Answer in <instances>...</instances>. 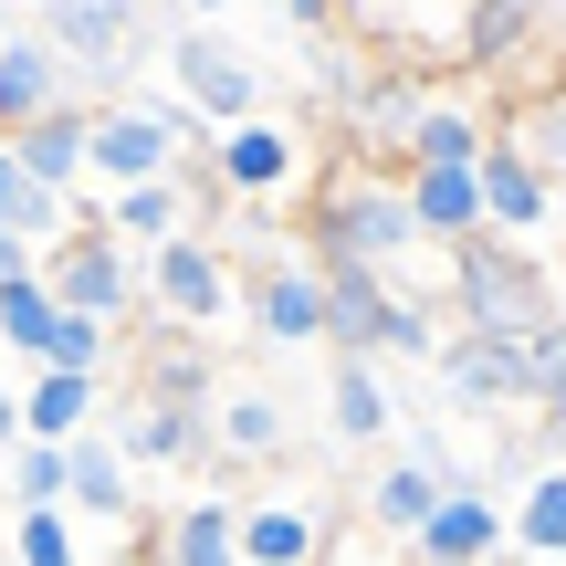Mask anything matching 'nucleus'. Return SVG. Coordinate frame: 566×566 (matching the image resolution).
Returning <instances> with one entry per match:
<instances>
[{"instance_id": "b1692460", "label": "nucleus", "mask_w": 566, "mask_h": 566, "mask_svg": "<svg viewBox=\"0 0 566 566\" xmlns=\"http://www.w3.org/2000/svg\"><path fill=\"white\" fill-rule=\"evenodd\" d=\"M21 430H42V441L95 430V367H42V378L21 388Z\"/></svg>"}, {"instance_id": "c756f323", "label": "nucleus", "mask_w": 566, "mask_h": 566, "mask_svg": "<svg viewBox=\"0 0 566 566\" xmlns=\"http://www.w3.org/2000/svg\"><path fill=\"white\" fill-rule=\"evenodd\" d=\"M158 325H168V315H158ZM147 388H158V399H189V409L221 399V378H210V357H200V325H168V346H158V367H147Z\"/></svg>"}, {"instance_id": "6e6552de", "label": "nucleus", "mask_w": 566, "mask_h": 566, "mask_svg": "<svg viewBox=\"0 0 566 566\" xmlns=\"http://www.w3.org/2000/svg\"><path fill=\"white\" fill-rule=\"evenodd\" d=\"M158 168H189V137L147 95H105L95 105V179L126 189V179H158Z\"/></svg>"}, {"instance_id": "6ab92c4d", "label": "nucleus", "mask_w": 566, "mask_h": 566, "mask_svg": "<svg viewBox=\"0 0 566 566\" xmlns=\"http://www.w3.org/2000/svg\"><path fill=\"white\" fill-rule=\"evenodd\" d=\"M63 462H74V493H63L74 514L116 525V514L137 504V483H126V441H116V430H74V441H63Z\"/></svg>"}, {"instance_id": "a211bd4d", "label": "nucleus", "mask_w": 566, "mask_h": 566, "mask_svg": "<svg viewBox=\"0 0 566 566\" xmlns=\"http://www.w3.org/2000/svg\"><path fill=\"white\" fill-rule=\"evenodd\" d=\"M441 493H451L441 451H409V462H388L378 483H367V525H378V535H399V546H409V535H420V514L441 504Z\"/></svg>"}, {"instance_id": "72a5a7b5", "label": "nucleus", "mask_w": 566, "mask_h": 566, "mask_svg": "<svg viewBox=\"0 0 566 566\" xmlns=\"http://www.w3.org/2000/svg\"><path fill=\"white\" fill-rule=\"evenodd\" d=\"M42 367H95L105 378V315H74V304H63L53 336H42Z\"/></svg>"}, {"instance_id": "4468645a", "label": "nucleus", "mask_w": 566, "mask_h": 566, "mask_svg": "<svg viewBox=\"0 0 566 566\" xmlns=\"http://www.w3.org/2000/svg\"><path fill=\"white\" fill-rule=\"evenodd\" d=\"M53 105H74V63L53 53V32H11L0 42V137L53 116Z\"/></svg>"}, {"instance_id": "f3484780", "label": "nucleus", "mask_w": 566, "mask_h": 566, "mask_svg": "<svg viewBox=\"0 0 566 566\" xmlns=\"http://www.w3.org/2000/svg\"><path fill=\"white\" fill-rule=\"evenodd\" d=\"M158 566H242V504H221V493L179 504L158 525Z\"/></svg>"}, {"instance_id": "473e14b6", "label": "nucleus", "mask_w": 566, "mask_h": 566, "mask_svg": "<svg viewBox=\"0 0 566 566\" xmlns=\"http://www.w3.org/2000/svg\"><path fill=\"white\" fill-rule=\"evenodd\" d=\"M11 566H84L74 504H21V514H11Z\"/></svg>"}, {"instance_id": "9b49d317", "label": "nucleus", "mask_w": 566, "mask_h": 566, "mask_svg": "<svg viewBox=\"0 0 566 566\" xmlns=\"http://www.w3.org/2000/svg\"><path fill=\"white\" fill-rule=\"evenodd\" d=\"M242 315L263 346H325V263L304 252V263H263L242 283Z\"/></svg>"}, {"instance_id": "7ed1b4c3", "label": "nucleus", "mask_w": 566, "mask_h": 566, "mask_svg": "<svg viewBox=\"0 0 566 566\" xmlns=\"http://www.w3.org/2000/svg\"><path fill=\"white\" fill-rule=\"evenodd\" d=\"M42 283H53L74 315H105V325L147 304V273H137V252H126V231L105 221V200H74V231L42 242Z\"/></svg>"}, {"instance_id": "4be33fe9", "label": "nucleus", "mask_w": 566, "mask_h": 566, "mask_svg": "<svg viewBox=\"0 0 566 566\" xmlns=\"http://www.w3.org/2000/svg\"><path fill=\"white\" fill-rule=\"evenodd\" d=\"M493 147V126L472 116V105H451V95H420V116H409V147H399V168H420V158H441V168H472Z\"/></svg>"}, {"instance_id": "c85d7f7f", "label": "nucleus", "mask_w": 566, "mask_h": 566, "mask_svg": "<svg viewBox=\"0 0 566 566\" xmlns=\"http://www.w3.org/2000/svg\"><path fill=\"white\" fill-rule=\"evenodd\" d=\"M525 409L546 430H566V315H535L525 325Z\"/></svg>"}, {"instance_id": "f704fd0d", "label": "nucleus", "mask_w": 566, "mask_h": 566, "mask_svg": "<svg viewBox=\"0 0 566 566\" xmlns=\"http://www.w3.org/2000/svg\"><path fill=\"white\" fill-rule=\"evenodd\" d=\"M514 137L535 147V168H546V179H566V95H556V105H546L535 126H514Z\"/></svg>"}, {"instance_id": "20e7f679", "label": "nucleus", "mask_w": 566, "mask_h": 566, "mask_svg": "<svg viewBox=\"0 0 566 566\" xmlns=\"http://www.w3.org/2000/svg\"><path fill=\"white\" fill-rule=\"evenodd\" d=\"M32 11L53 53L74 63V84H95V95H116L126 63H147V0H32Z\"/></svg>"}, {"instance_id": "f8f14e48", "label": "nucleus", "mask_w": 566, "mask_h": 566, "mask_svg": "<svg viewBox=\"0 0 566 566\" xmlns=\"http://www.w3.org/2000/svg\"><path fill=\"white\" fill-rule=\"evenodd\" d=\"M388 325H399V294L378 263H325V346L336 357H378Z\"/></svg>"}, {"instance_id": "a19ab883", "label": "nucleus", "mask_w": 566, "mask_h": 566, "mask_svg": "<svg viewBox=\"0 0 566 566\" xmlns=\"http://www.w3.org/2000/svg\"><path fill=\"white\" fill-rule=\"evenodd\" d=\"M0 42H11V11H0Z\"/></svg>"}, {"instance_id": "423d86ee", "label": "nucleus", "mask_w": 566, "mask_h": 566, "mask_svg": "<svg viewBox=\"0 0 566 566\" xmlns=\"http://www.w3.org/2000/svg\"><path fill=\"white\" fill-rule=\"evenodd\" d=\"M147 304H158L168 325H221L231 304H242V283H231V263L200 242V231H168V242H147Z\"/></svg>"}, {"instance_id": "1a4fd4ad", "label": "nucleus", "mask_w": 566, "mask_h": 566, "mask_svg": "<svg viewBox=\"0 0 566 566\" xmlns=\"http://www.w3.org/2000/svg\"><path fill=\"white\" fill-rule=\"evenodd\" d=\"M441 388L451 409H472V420H493V409H525V336H483V325H462V336H441Z\"/></svg>"}, {"instance_id": "ddd939ff", "label": "nucleus", "mask_w": 566, "mask_h": 566, "mask_svg": "<svg viewBox=\"0 0 566 566\" xmlns=\"http://www.w3.org/2000/svg\"><path fill=\"white\" fill-rule=\"evenodd\" d=\"M472 168H483V221H493V231H546V221H556V179L535 168V147L514 137V126H504Z\"/></svg>"}, {"instance_id": "dca6fc26", "label": "nucleus", "mask_w": 566, "mask_h": 566, "mask_svg": "<svg viewBox=\"0 0 566 566\" xmlns=\"http://www.w3.org/2000/svg\"><path fill=\"white\" fill-rule=\"evenodd\" d=\"M409 179V210H420V242H462V231H483V168H441V158H420V168H399Z\"/></svg>"}, {"instance_id": "58836bf2", "label": "nucleus", "mask_w": 566, "mask_h": 566, "mask_svg": "<svg viewBox=\"0 0 566 566\" xmlns=\"http://www.w3.org/2000/svg\"><path fill=\"white\" fill-rule=\"evenodd\" d=\"M179 11H189V21H210V11H231V0H179Z\"/></svg>"}, {"instance_id": "cd10ccee", "label": "nucleus", "mask_w": 566, "mask_h": 566, "mask_svg": "<svg viewBox=\"0 0 566 566\" xmlns=\"http://www.w3.org/2000/svg\"><path fill=\"white\" fill-rule=\"evenodd\" d=\"M514 546L525 556H566V462L514 483Z\"/></svg>"}, {"instance_id": "4c0bfd02", "label": "nucleus", "mask_w": 566, "mask_h": 566, "mask_svg": "<svg viewBox=\"0 0 566 566\" xmlns=\"http://www.w3.org/2000/svg\"><path fill=\"white\" fill-rule=\"evenodd\" d=\"M11 441H21V399L0 388V451H11Z\"/></svg>"}, {"instance_id": "2eb2a0df", "label": "nucleus", "mask_w": 566, "mask_h": 566, "mask_svg": "<svg viewBox=\"0 0 566 566\" xmlns=\"http://www.w3.org/2000/svg\"><path fill=\"white\" fill-rule=\"evenodd\" d=\"M11 158L32 168L42 189H74L84 200V168H95V116H84V95L53 105V116H32V126H11Z\"/></svg>"}, {"instance_id": "f257e3e1", "label": "nucleus", "mask_w": 566, "mask_h": 566, "mask_svg": "<svg viewBox=\"0 0 566 566\" xmlns=\"http://www.w3.org/2000/svg\"><path fill=\"white\" fill-rule=\"evenodd\" d=\"M304 252L315 263H399V252H420V210H409V179L399 168H367L346 158L336 179L315 189V210H304Z\"/></svg>"}, {"instance_id": "39448f33", "label": "nucleus", "mask_w": 566, "mask_h": 566, "mask_svg": "<svg viewBox=\"0 0 566 566\" xmlns=\"http://www.w3.org/2000/svg\"><path fill=\"white\" fill-rule=\"evenodd\" d=\"M514 546V493L504 483H451L409 535V566H493Z\"/></svg>"}, {"instance_id": "bb28decb", "label": "nucleus", "mask_w": 566, "mask_h": 566, "mask_svg": "<svg viewBox=\"0 0 566 566\" xmlns=\"http://www.w3.org/2000/svg\"><path fill=\"white\" fill-rule=\"evenodd\" d=\"M53 315H63V294L42 283V263H32V273H0V346H11V357H32V367H42V336H53Z\"/></svg>"}, {"instance_id": "ea45409f", "label": "nucleus", "mask_w": 566, "mask_h": 566, "mask_svg": "<svg viewBox=\"0 0 566 566\" xmlns=\"http://www.w3.org/2000/svg\"><path fill=\"white\" fill-rule=\"evenodd\" d=\"M556 221H566V179H556Z\"/></svg>"}, {"instance_id": "5701e85b", "label": "nucleus", "mask_w": 566, "mask_h": 566, "mask_svg": "<svg viewBox=\"0 0 566 566\" xmlns=\"http://www.w3.org/2000/svg\"><path fill=\"white\" fill-rule=\"evenodd\" d=\"M325 514L304 504H242V566H315Z\"/></svg>"}, {"instance_id": "f03ea898", "label": "nucleus", "mask_w": 566, "mask_h": 566, "mask_svg": "<svg viewBox=\"0 0 566 566\" xmlns=\"http://www.w3.org/2000/svg\"><path fill=\"white\" fill-rule=\"evenodd\" d=\"M451 315L483 325V336H525L535 315H556V294H546V273L525 263V242L483 221V231L451 242Z\"/></svg>"}, {"instance_id": "a878e982", "label": "nucleus", "mask_w": 566, "mask_h": 566, "mask_svg": "<svg viewBox=\"0 0 566 566\" xmlns=\"http://www.w3.org/2000/svg\"><path fill=\"white\" fill-rule=\"evenodd\" d=\"M105 221H116L126 242H168V231H189V200H179V168H158V179H126L116 200H105Z\"/></svg>"}, {"instance_id": "e433bc0d", "label": "nucleus", "mask_w": 566, "mask_h": 566, "mask_svg": "<svg viewBox=\"0 0 566 566\" xmlns=\"http://www.w3.org/2000/svg\"><path fill=\"white\" fill-rule=\"evenodd\" d=\"M283 11H294V32H325V21H336V0H283Z\"/></svg>"}, {"instance_id": "7c9ffc66", "label": "nucleus", "mask_w": 566, "mask_h": 566, "mask_svg": "<svg viewBox=\"0 0 566 566\" xmlns=\"http://www.w3.org/2000/svg\"><path fill=\"white\" fill-rule=\"evenodd\" d=\"M0 472H11V504H63V493H74V462H63V441H42V430H21V441L0 451Z\"/></svg>"}, {"instance_id": "aec40b11", "label": "nucleus", "mask_w": 566, "mask_h": 566, "mask_svg": "<svg viewBox=\"0 0 566 566\" xmlns=\"http://www.w3.org/2000/svg\"><path fill=\"white\" fill-rule=\"evenodd\" d=\"M116 441H126V462H189V451L210 441V409H189V399H158V388H147V399L116 420Z\"/></svg>"}, {"instance_id": "2f4dec72", "label": "nucleus", "mask_w": 566, "mask_h": 566, "mask_svg": "<svg viewBox=\"0 0 566 566\" xmlns=\"http://www.w3.org/2000/svg\"><path fill=\"white\" fill-rule=\"evenodd\" d=\"M535 42V0H472L462 21V63H514Z\"/></svg>"}, {"instance_id": "412c9836", "label": "nucleus", "mask_w": 566, "mask_h": 566, "mask_svg": "<svg viewBox=\"0 0 566 566\" xmlns=\"http://www.w3.org/2000/svg\"><path fill=\"white\" fill-rule=\"evenodd\" d=\"M388 420H399V399H388L378 357H336V378H325V430H336V441H378Z\"/></svg>"}, {"instance_id": "0eeeda50", "label": "nucleus", "mask_w": 566, "mask_h": 566, "mask_svg": "<svg viewBox=\"0 0 566 566\" xmlns=\"http://www.w3.org/2000/svg\"><path fill=\"white\" fill-rule=\"evenodd\" d=\"M168 84H179L210 126H231V116H252V105H263V63H252L242 42L200 32V21H189V32H168Z\"/></svg>"}, {"instance_id": "9d476101", "label": "nucleus", "mask_w": 566, "mask_h": 566, "mask_svg": "<svg viewBox=\"0 0 566 566\" xmlns=\"http://www.w3.org/2000/svg\"><path fill=\"white\" fill-rule=\"evenodd\" d=\"M210 179L242 189V200H273V189L304 179V137H294V126H273L263 105H252V116H231L221 137H210Z\"/></svg>"}, {"instance_id": "c9c22d12", "label": "nucleus", "mask_w": 566, "mask_h": 566, "mask_svg": "<svg viewBox=\"0 0 566 566\" xmlns=\"http://www.w3.org/2000/svg\"><path fill=\"white\" fill-rule=\"evenodd\" d=\"M42 263V242H32V231H11V221H0V273H32Z\"/></svg>"}, {"instance_id": "393cba45", "label": "nucleus", "mask_w": 566, "mask_h": 566, "mask_svg": "<svg viewBox=\"0 0 566 566\" xmlns=\"http://www.w3.org/2000/svg\"><path fill=\"white\" fill-rule=\"evenodd\" d=\"M210 441H221L231 462L283 451V399H273V388H221V399H210Z\"/></svg>"}]
</instances>
